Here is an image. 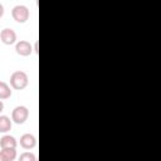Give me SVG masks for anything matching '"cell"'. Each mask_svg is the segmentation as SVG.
<instances>
[{
	"mask_svg": "<svg viewBox=\"0 0 161 161\" xmlns=\"http://www.w3.org/2000/svg\"><path fill=\"white\" fill-rule=\"evenodd\" d=\"M29 83V78L28 74L23 70H15L11 73L10 75V87L16 89V91H21L24 89Z\"/></svg>",
	"mask_w": 161,
	"mask_h": 161,
	"instance_id": "6da1fadb",
	"label": "cell"
},
{
	"mask_svg": "<svg viewBox=\"0 0 161 161\" xmlns=\"http://www.w3.org/2000/svg\"><path fill=\"white\" fill-rule=\"evenodd\" d=\"M11 16L16 23H25L30 16V10L25 5H15L11 9Z\"/></svg>",
	"mask_w": 161,
	"mask_h": 161,
	"instance_id": "7a4b0ae2",
	"label": "cell"
},
{
	"mask_svg": "<svg viewBox=\"0 0 161 161\" xmlns=\"http://www.w3.org/2000/svg\"><path fill=\"white\" fill-rule=\"evenodd\" d=\"M29 117V109L25 106H16L11 112V121L16 125H23Z\"/></svg>",
	"mask_w": 161,
	"mask_h": 161,
	"instance_id": "3957f363",
	"label": "cell"
},
{
	"mask_svg": "<svg viewBox=\"0 0 161 161\" xmlns=\"http://www.w3.org/2000/svg\"><path fill=\"white\" fill-rule=\"evenodd\" d=\"M0 40L5 45H13L16 43V33L10 28H5L0 31Z\"/></svg>",
	"mask_w": 161,
	"mask_h": 161,
	"instance_id": "277c9868",
	"label": "cell"
},
{
	"mask_svg": "<svg viewBox=\"0 0 161 161\" xmlns=\"http://www.w3.org/2000/svg\"><path fill=\"white\" fill-rule=\"evenodd\" d=\"M15 52L21 57H28L33 53V45L26 40H19L15 43Z\"/></svg>",
	"mask_w": 161,
	"mask_h": 161,
	"instance_id": "5b68a950",
	"label": "cell"
},
{
	"mask_svg": "<svg viewBox=\"0 0 161 161\" xmlns=\"http://www.w3.org/2000/svg\"><path fill=\"white\" fill-rule=\"evenodd\" d=\"M36 145V138L34 135L31 133H24L21 135L20 137V146L24 148V150H31L34 148Z\"/></svg>",
	"mask_w": 161,
	"mask_h": 161,
	"instance_id": "8992f818",
	"label": "cell"
},
{
	"mask_svg": "<svg viewBox=\"0 0 161 161\" xmlns=\"http://www.w3.org/2000/svg\"><path fill=\"white\" fill-rule=\"evenodd\" d=\"M16 140L14 136H10V135H5L0 138V146L1 148H16Z\"/></svg>",
	"mask_w": 161,
	"mask_h": 161,
	"instance_id": "52a82bcc",
	"label": "cell"
},
{
	"mask_svg": "<svg viewBox=\"0 0 161 161\" xmlns=\"http://www.w3.org/2000/svg\"><path fill=\"white\" fill-rule=\"evenodd\" d=\"M16 158V148H1L0 161H14Z\"/></svg>",
	"mask_w": 161,
	"mask_h": 161,
	"instance_id": "ba28073f",
	"label": "cell"
},
{
	"mask_svg": "<svg viewBox=\"0 0 161 161\" xmlns=\"http://www.w3.org/2000/svg\"><path fill=\"white\" fill-rule=\"evenodd\" d=\"M13 121L8 116H0V133H6L11 130Z\"/></svg>",
	"mask_w": 161,
	"mask_h": 161,
	"instance_id": "9c48e42d",
	"label": "cell"
},
{
	"mask_svg": "<svg viewBox=\"0 0 161 161\" xmlns=\"http://www.w3.org/2000/svg\"><path fill=\"white\" fill-rule=\"evenodd\" d=\"M11 97V88L8 83L0 80V99H8Z\"/></svg>",
	"mask_w": 161,
	"mask_h": 161,
	"instance_id": "30bf717a",
	"label": "cell"
},
{
	"mask_svg": "<svg viewBox=\"0 0 161 161\" xmlns=\"http://www.w3.org/2000/svg\"><path fill=\"white\" fill-rule=\"evenodd\" d=\"M19 161H36V156L31 152H24L19 156Z\"/></svg>",
	"mask_w": 161,
	"mask_h": 161,
	"instance_id": "8fae6325",
	"label": "cell"
},
{
	"mask_svg": "<svg viewBox=\"0 0 161 161\" xmlns=\"http://www.w3.org/2000/svg\"><path fill=\"white\" fill-rule=\"evenodd\" d=\"M4 6H3V4H0V18H3V15H4Z\"/></svg>",
	"mask_w": 161,
	"mask_h": 161,
	"instance_id": "7c38bea8",
	"label": "cell"
},
{
	"mask_svg": "<svg viewBox=\"0 0 161 161\" xmlns=\"http://www.w3.org/2000/svg\"><path fill=\"white\" fill-rule=\"evenodd\" d=\"M36 54H38V42H35V44H34V49H33Z\"/></svg>",
	"mask_w": 161,
	"mask_h": 161,
	"instance_id": "4fadbf2b",
	"label": "cell"
},
{
	"mask_svg": "<svg viewBox=\"0 0 161 161\" xmlns=\"http://www.w3.org/2000/svg\"><path fill=\"white\" fill-rule=\"evenodd\" d=\"M3 109H4V103H3V101L0 99V113L3 112Z\"/></svg>",
	"mask_w": 161,
	"mask_h": 161,
	"instance_id": "5bb4252c",
	"label": "cell"
}]
</instances>
